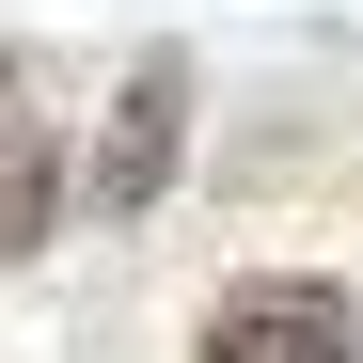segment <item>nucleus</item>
<instances>
[{"label": "nucleus", "instance_id": "1", "mask_svg": "<svg viewBox=\"0 0 363 363\" xmlns=\"http://www.w3.org/2000/svg\"><path fill=\"white\" fill-rule=\"evenodd\" d=\"M190 363H363V300L316 284V269H253L206 300V347Z\"/></svg>", "mask_w": 363, "mask_h": 363}, {"label": "nucleus", "instance_id": "2", "mask_svg": "<svg viewBox=\"0 0 363 363\" xmlns=\"http://www.w3.org/2000/svg\"><path fill=\"white\" fill-rule=\"evenodd\" d=\"M174 158H190V64H174V48H143L127 95H111V127H95L79 206H95V221H143V206L174 190Z\"/></svg>", "mask_w": 363, "mask_h": 363}, {"label": "nucleus", "instance_id": "3", "mask_svg": "<svg viewBox=\"0 0 363 363\" xmlns=\"http://www.w3.org/2000/svg\"><path fill=\"white\" fill-rule=\"evenodd\" d=\"M64 206H79V174L48 143H16V158H0V269H32L48 237H64Z\"/></svg>", "mask_w": 363, "mask_h": 363}, {"label": "nucleus", "instance_id": "4", "mask_svg": "<svg viewBox=\"0 0 363 363\" xmlns=\"http://www.w3.org/2000/svg\"><path fill=\"white\" fill-rule=\"evenodd\" d=\"M16 95H32V79H16V48H0V158L32 143V111H16Z\"/></svg>", "mask_w": 363, "mask_h": 363}]
</instances>
